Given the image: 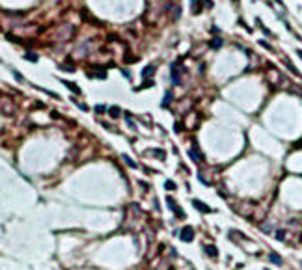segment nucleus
<instances>
[{
  "label": "nucleus",
  "instance_id": "18",
  "mask_svg": "<svg viewBox=\"0 0 302 270\" xmlns=\"http://www.w3.org/2000/svg\"><path fill=\"white\" fill-rule=\"evenodd\" d=\"M164 186H166V190H175V183L174 181H166Z\"/></svg>",
  "mask_w": 302,
  "mask_h": 270
},
{
  "label": "nucleus",
  "instance_id": "23",
  "mask_svg": "<svg viewBox=\"0 0 302 270\" xmlns=\"http://www.w3.org/2000/svg\"><path fill=\"white\" fill-rule=\"evenodd\" d=\"M104 110H106V108H104L103 104H99V106H95V112H99V114H101V112H104Z\"/></svg>",
  "mask_w": 302,
  "mask_h": 270
},
{
  "label": "nucleus",
  "instance_id": "15",
  "mask_svg": "<svg viewBox=\"0 0 302 270\" xmlns=\"http://www.w3.org/2000/svg\"><path fill=\"white\" fill-rule=\"evenodd\" d=\"M285 65H287V69H289L291 73H293V75H300V73L297 71V67H295V65H293V63H291L289 60H285Z\"/></svg>",
  "mask_w": 302,
  "mask_h": 270
},
{
  "label": "nucleus",
  "instance_id": "10",
  "mask_svg": "<svg viewBox=\"0 0 302 270\" xmlns=\"http://www.w3.org/2000/svg\"><path fill=\"white\" fill-rule=\"evenodd\" d=\"M268 257H271V261H272L274 265H282V257H280L278 253H274V252H272V253L268 255Z\"/></svg>",
  "mask_w": 302,
  "mask_h": 270
},
{
  "label": "nucleus",
  "instance_id": "22",
  "mask_svg": "<svg viewBox=\"0 0 302 270\" xmlns=\"http://www.w3.org/2000/svg\"><path fill=\"white\" fill-rule=\"evenodd\" d=\"M179 13H181V8L177 6V8H175V11H174V21H177V19H179Z\"/></svg>",
  "mask_w": 302,
  "mask_h": 270
},
{
  "label": "nucleus",
  "instance_id": "16",
  "mask_svg": "<svg viewBox=\"0 0 302 270\" xmlns=\"http://www.w3.org/2000/svg\"><path fill=\"white\" fill-rule=\"evenodd\" d=\"M196 4H200V0H192V13H200L201 11V8L196 6Z\"/></svg>",
  "mask_w": 302,
  "mask_h": 270
},
{
  "label": "nucleus",
  "instance_id": "13",
  "mask_svg": "<svg viewBox=\"0 0 302 270\" xmlns=\"http://www.w3.org/2000/svg\"><path fill=\"white\" fill-rule=\"evenodd\" d=\"M211 47H213V49H220V47H222V39H220V37H214V39L211 41Z\"/></svg>",
  "mask_w": 302,
  "mask_h": 270
},
{
  "label": "nucleus",
  "instance_id": "8",
  "mask_svg": "<svg viewBox=\"0 0 302 270\" xmlns=\"http://www.w3.org/2000/svg\"><path fill=\"white\" fill-rule=\"evenodd\" d=\"M24 58H26L28 62H37V60H39V56H37L36 52H26V54H24Z\"/></svg>",
  "mask_w": 302,
  "mask_h": 270
},
{
  "label": "nucleus",
  "instance_id": "12",
  "mask_svg": "<svg viewBox=\"0 0 302 270\" xmlns=\"http://www.w3.org/2000/svg\"><path fill=\"white\" fill-rule=\"evenodd\" d=\"M190 158L198 164V162L201 160V155H200V153H196V149H192V151H190Z\"/></svg>",
  "mask_w": 302,
  "mask_h": 270
},
{
  "label": "nucleus",
  "instance_id": "5",
  "mask_svg": "<svg viewBox=\"0 0 302 270\" xmlns=\"http://www.w3.org/2000/svg\"><path fill=\"white\" fill-rule=\"evenodd\" d=\"M153 73H155V65H147V67L142 69V77H144V78H149Z\"/></svg>",
  "mask_w": 302,
  "mask_h": 270
},
{
  "label": "nucleus",
  "instance_id": "1",
  "mask_svg": "<svg viewBox=\"0 0 302 270\" xmlns=\"http://www.w3.org/2000/svg\"><path fill=\"white\" fill-rule=\"evenodd\" d=\"M181 240H185V242H192V239H194V229L190 227V225H185V227L181 229V237H179Z\"/></svg>",
  "mask_w": 302,
  "mask_h": 270
},
{
  "label": "nucleus",
  "instance_id": "6",
  "mask_svg": "<svg viewBox=\"0 0 302 270\" xmlns=\"http://www.w3.org/2000/svg\"><path fill=\"white\" fill-rule=\"evenodd\" d=\"M108 114H110V117H114V119H116V117L121 116V110H120L117 106H110V108H108Z\"/></svg>",
  "mask_w": 302,
  "mask_h": 270
},
{
  "label": "nucleus",
  "instance_id": "11",
  "mask_svg": "<svg viewBox=\"0 0 302 270\" xmlns=\"http://www.w3.org/2000/svg\"><path fill=\"white\" fill-rule=\"evenodd\" d=\"M151 86H155V82L153 80H146L140 88H134V91H138V90H146V88H151Z\"/></svg>",
  "mask_w": 302,
  "mask_h": 270
},
{
  "label": "nucleus",
  "instance_id": "14",
  "mask_svg": "<svg viewBox=\"0 0 302 270\" xmlns=\"http://www.w3.org/2000/svg\"><path fill=\"white\" fill-rule=\"evenodd\" d=\"M170 101H172V91H168V93L164 95V99H162V108H166V106L170 104Z\"/></svg>",
  "mask_w": 302,
  "mask_h": 270
},
{
  "label": "nucleus",
  "instance_id": "21",
  "mask_svg": "<svg viewBox=\"0 0 302 270\" xmlns=\"http://www.w3.org/2000/svg\"><path fill=\"white\" fill-rule=\"evenodd\" d=\"M276 239H278V240H284V239H285V231H278V233H276Z\"/></svg>",
  "mask_w": 302,
  "mask_h": 270
},
{
  "label": "nucleus",
  "instance_id": "24",
  "mask_svg": "<svg viewBox=\"0 0 302 270\" xmlns=\"http://www.w3.org/2000/svg\"><path fill=\"white\" fill-rule=\"evenodd\" d=\"M174 129H175V132H181V129H183V125H181V123H175V127H174Z\"/></svg>",
  "mask_w": 302,
  "mask_h": 270
},
{
  "label": "nucleus",
  "instance_id": "3",
  "mask_svg": "<svg viewBox=\"0 0 302 270\" xmlns=\"http://www.w3.org/2000/svg\"><path fill=\"white\" fill-rule=\"evenodd\" d=\"M192 205L196 207V211H200V212H203V214H211V212H213V209L209 207V205H205V203L200 201V199H194Z\"/></svg>",
  "mask_w": 302,
  "mask_h": 270
},
{
  "label": "nucleus",
  "instance_id": "20",
  "mask_svg": "<svg viewBox=\"0 0 302 270\" xmlns=\"http://www.w3.org/2000/svg\"><path fill=\"white\" fill-rule=\"evenodd\" d=\"M257 43H259V45H261V47H265L267 50H274V49H272L271 45H268V43H267V41H263V39H261V41H257Z\"/></svg>",
  "mask_w": 302,
  "mask_h": 270
},
{
  "label": "nucleus",
  "instance_id": "17",
  "mask_svg": "<svg viewBox=\"0 0 302 270\" xmlns=\"http://www.w3.org/2000/svg\"><path fill=\"white\" fill-rule=\"evenodd\" d=\"M257 24H259V26H261V30H263V34H265V36H272V34H271V30H268L267 26H263V24H261V21H259V19H257Z\"/></svg>",
  "mask_w": 302,
  "mask_h": 270
},
{
  "label": "nucleus",
  "instance_id": "19",
  "mask_svg": "<svg viewBox=\"0 0 302 270\" xmlns=\"http://www.w3.org/2000/svg\"><path fill=\"white\" fill-rule=\"evenodd\" d=\"M153 155H155V157H159V158H164V157H166L162 149H155V151H153Z\"/></svg>",
  "mask_w": 302,
  "mask_h": 270
},
{
  "label": "nucleus",
  "instance_id": "2",
  "mask_svg": "<svg viewBox=\"0 0 302 270\" xmlns=\"http://www.w3.org/2000/svg\"><path fill=\"white\" fill-rule=\"evenodd\" d=\"M166 203L170 205V209L175 212V216H177V218H185V212H183V211L179 209V205L174 201V198H166Z\"/></svg>",
  "mask_w": 302,
  "mask_h": 270
},
{
  "label": "nucleus",
  "instance_id": "9",
  "mask_svg": "<svg viewBox=\"0 0 302 270\" xmlns=\"http://www.w3.org/2000/svg\"><path fill=\"white\" fill-rule=\"evenodd\" d=\"M205 250H207V255H211V257H218V250H217L214 246H207Z\"/></svg>",
  "mask_w": 302,
  "mask_h": 270
},
{
  "label": "nucleus",
  "instance_id": "4",
  "mask_svg": "<svg viewBox=\"0 0 302 270\" xmlns=\"http://www.w3.org/2000/svg\"><path fill=\"white\" fill-rule=\"evenodd\" d=\"M62 82H63V86H67L73 93H79V95H80V88H79L77 84H73V82H69V80H62Z\"/></svg>",
  "mask_w": 302,
  "mask_h": 270
},
{
  "label": "nucleus",
  "instance_id": "7",
  "mask_svg": "<svg viewBox=\"0 0 302 270\" xmlns=\"http://www.w3.org/2000/svg\"><path fill=\"white\" fill-rule=\"evenodd\" d=\"M123 160H125V164H127L129 168H138V164H136V162L129 157V155H123Z\"/></svg>",
  "mask_w": 302,
  "mask_h": 270
},
{
  "label": "nucleus",
  "instance_id": "25",
  "mask_svg": "<svg viewBox=\"0 0 302 270\" xmlns=\"http://www.w3.org/2000/svg\"><path fill=\"white\" fill-rule=\"evenodd\" d=\"M136 60H138V58H134V56H127V58H125V62H136Z\"/></svg>",
  "mask_w": 302,
  "mask_h": 270
},
{
  "label": "nucleus",
  "instance_id": "26",
  "mask_svg": "<svg viewBox=\"0 0 302 270\" xmlns=\"http://www.w3.org/2000/svg\"><path fill=\"white\" fill-rule=\"evenodd\" d=\"M297 54H298V56H300V58H302V50H297Z\"/></svg>",
  "mask_w": 302,
  "mask_h": 270
}]
</instances>
